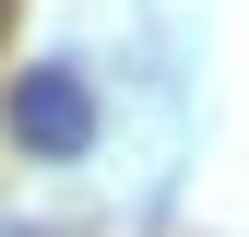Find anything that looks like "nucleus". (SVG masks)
I'll return each mask as SVG.
<instances>
[{"mask_svg":"<svg viewBox=\"0 0 249 237\" xmlns=\"http://www.w3.org/2000/svg\"><path fill=\"white\" fill-rule=\"evenodd\" d=\"M0 118H12V142H24L36 166H83V154H95V95H83V71H59V59L24 71Z\"/></svg>","mask_w":249,"mask_h":237,"instance_id":"nucleus-1","label":"nucleus"}]
</instances>
